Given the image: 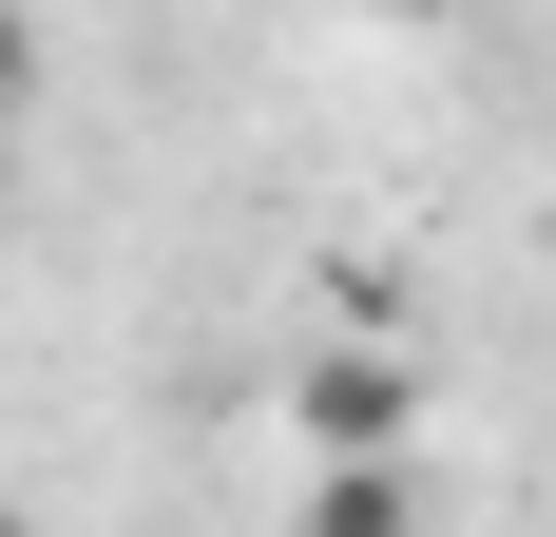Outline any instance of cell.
<instances>
[{
  "label": "cell",
  "mask_w": 556,
  "mask_h": 537,
  "mask_svg": "<svg viewBox=\"0 0 556 537\" xmlns=\"http://www.w3.org/2000/svg\"><path fill=\"white\" fill-rule=\"evenodd\" d=\"M384 20H460V0H384Z\"/></svg>",
  "instance_id": "obj_3"
},
{
  "label": "cell",
  "mask_w": 556,
  "mask_h": 537,
  "mask_svg": "<svg viewBox=\"0 0 556 537\" xmlns=\"http://www.w3.org/2000/svg\"><path fill=\"white\" fill-rule=\"evenodd\" d=\"M39 77H58V58H39V0H0V135L39 115Z\"/></svg>",
  "instance_id": "obj_2"
},
{
  "label": "cell",
  "mask_w": 556,
  "mask_h": 537,
  "mask_svg": "<svg viewBox=\"0 0 556 537\" xmlns=\"http://www.w3.org/2000/svg\"><path fill=\"white\" fill-rule=\"evenodd\" d=\"M403 403H422V384H403V365H384V346H365V365H345V346H327V365L288 384V423L327 441V461H345V441H403Z\"/></svg>",
  "instance_id": "obj_1"
}]
</instances>
